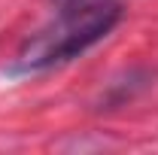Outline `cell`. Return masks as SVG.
Segmentation results:
<instances>
[{"label":"cell","mask_w":158,"mask_h":155,"mask_svg":"<svg viewBox=\"0 0 158 155\" xmlns=\"http://www.w3.org/2000/svg\"><path fill=\"white\" fill-rule=\"evenodd\" d=\"M122 19V3H103L94 9H79V12H55V21L49 27L37 31L19 49L12 61V73H40L49 67L67 64L85 49H91L98 40H103Z\"/></svg>","instance_id":"cell-1"},{"label":"cell","mask_w":158,"mask_h":155,"mask_svg":"<svg viewBox=\"0 0 158 155\" xmlns=\"http://www.w3.org/2000/svg\"><path fill=\"white\" fill-rule=\"evenodd\" d=\"M103 3H113V0H52L55 12H79V9H94Z\"/></svg>","instance_id":"cell-2"}]
</instances>
